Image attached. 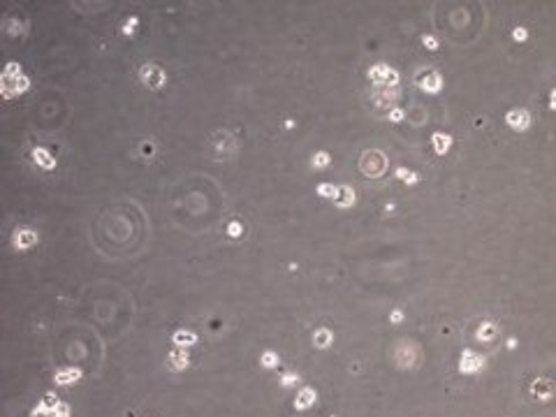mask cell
I'll list each match as a JSON object with an SVG mask.
<instances>
[{
  "label": "cell",
  "instance_id": "obj_1",
  "mask_svg": "<svg viewBox=\"0 0 556 417\" xmlns=\"http://www.w3.org/2000/svg\"><path fill=\"white\" fill-rule=\"evenodd\" d=\"M28 88V77H23V72L17 63H7V67L2 72V95L5 98H14L19 93H23Z\"/></svg>",
  "mask_w": 556,
  "mask_h": 417
},
{
  "label": "cell",
  "instance_id": "obj_2",
  "mask_svg": "<svg viewBox=\"0 0 556 417\" xmlns=\"http://www.w3.org/2000/svg\"><path fill=\"white\" fill-rule=\"evenodd\" d=\"M359 169H362L364 176H371V178L382 176L385 169H387V158H385V153L376 151V149L364 151L362 158H359Z\"/></svg>",
  "mask_w": 556,
  "mask_h": 417
},
{
  "label": "cell",
  "instance_id": "obj_3",
  "mask_svg": "<svg viewBox=\"0 0 556 417\" xmlns=\"http://www.w3.org/2000/svg\"><path fill=\"white\" fill-rule=\"evenodd\" d=\"M369 79L380 86V88H397L399 86V72L394 67H389L385 63H376L369 70Z\"/></svg>",
  "mask_w": 556,
  "mask_h": 417
},
{
  "label": "cell",
  "instance_id": "obj_4",
  "mask_svg": "<svg viewBox=\"0 0 556 417\" xmlns=\"http://www.w3.org/2000/svg\"><path fill=\"white\" fill-rule=\"evenodd\" d=\"M139 79L146 88L158 90L167 84V74H165V70H162L160 65H156V63H144V65L139 67Z\"/></svg>",
  "mask_w": 556,
  "mask_h": 417
},
{
  "label": "cell",
  "instance_id": "obj_5",
  "mask_svg": "<svg viewBox=\"0 0 556 417\" xmlns=\"http://www.w3.org/2000/svg\"><path fill=\"white\" fill-rule=\"evenodd\" d=\"M417 88H422L424 93H441L443 90V77L436 70H420L415 74Z\"/></svg>",
  "mask_w": 556,
  "mask_h": 417
},
{
  "label": "cell",
  "instance_id": "obj_6",
  "mask_svg": "<svg viewBox=\"0 0 556 417\" xmlns=\"http://www.w3.org/2000/svg\"><path fill=\"white\" fill-rule=\"evenodd\" d=\"M213 149H216V153L218 155H222V158H227V155H234L239 149V142L232 137L230 132H216L213 134Z\"/></svg>",
  "mask_w": 556,
  "mask_h": 417
},
{
  "label": "cell",
  "instance_id": "obj_7",
  "mask_svg": "<svg viewBox=\"0 0 556 417\" xmlns=\"http://www.w3.org/2000/svg\"><path fill=\"white\" fill-rule=\"evenodd\" d=\"M37 241H40V237H37V232L30 230V227H17L14 234H12V243H14V248H19V250L33 248Z\"/></svg>",
  "mask_w": 556,
  "mask_h": 417
},
{
  "label": "cell",
  "instance_id": "obj_8",
  "mask_svg": "<svg viewBox=\"0 0 556 417\" xmlns=\"http://www.w3.org/2000/svg\"><path fill=\"white\" fill-rule=\"evenodd\" d=\"M505 123H508V128H512V130L524 132V130H529L531 128V114L526 111V109H510V111L505 114Z\"/></svg>",
  "mask_w": 556,
  "mask_h": 417
},
{
  "label": "cell",
  "instance_id": "obj_9",
  "mask_svg": "<svg viewBox=\"0 0 556 417\" xmlns=\"http://www.w3.org/2000/svg\"><path fill=\"white\" fill-rule=\"evenodd\" d=\"M399 95H401V90L399 88H385V90H380V93H376L373 95V105L378 107V109H392V105H394V100H399Z\"/></svg>",
  "mask_w": 556,
  "mask_h": 417
},
{
  "label": "cell",
  "instance_id": "obj_10",
  "mask_svg": "<svg viewBox=\"0 0 556 417\" xmlns=\"http://www.w3.org/2000/svg\"><path fill=\"white\" fill-rule=\"evenodd\" d=\"M431 146L438 155H445L452 146V137L450 134H445V132H433L431 134Z\"/></svg>",
  "mask_w": 556,
  "mask_h": 417
},
{
  "label": "cell",
  "instance_id": "obj_11",
  "mask_svg": "<svg viewBox=\"0 0 556 417\" xmlns=\"http://www.w3.org/2000/svg\"><path fill=\"white\" fill-rule=\"evenodd\" d=\"M355 190L350 186H338V195H336L334 199V204L338 206V209H348V206H353L355 204Z\"/></svg>",
  "mask_w": 556,
  "mask_h": 417
},
{
  "label": "cell",
  "instance_id": "obj_12",
  "mask_svg": "<svg viewBox=\"0 0 556 417\" xmlns=\"http://www.w3.org/2000/svg\"><path fill=\"white\" fill-rule=\"evenodd\" d=\"M33 160H35L40 167H44V169H53V167H56V158H53L46 149H42V146L33 151Z\"/></svg>",
  "mask_w": 556,
  "mask_h": 417
},
{
  "label": "cell",
  "instance_id": "obj_13",
  "mask_svg": "<svg viewBox=\"0 0 556 417\" xmlns=\"http://www.w3.org/2000/svg\"><path fill=\"white\" fill-rule=\"evenodd\" d=\"M332 165V155L327 151H318V153H313V158H311V167H315V169H325Z\"/></svg>",
  "mask_w": 556,
  "mask_h": 417
},
{
  "label": "cell",
  "instance_id": "obj_14",
  "mask_svg": "<svg viewBox=\"0 0 556 417\" xmlns=\"http://www.w3.org/2000/svg\"><path fill=\"white\" fill-rule=\"evenodd\" d=\"M394 174H397L399 181H403V183H410V186L420 181V174H417V172H413V169H406V167H399Z\"/></svg>",
  "mask_w": 556,
  "mask_h": 417
},
{
  "label": "cell",
  "instance_id": "obj_15",
  "mask_svg": "<svg viewBox=\"0 0 556 417\" xmlns=\"http://www.w3.org/2000/svg\"><path fill=\"white\" fill-rule=\"evenodd\" d=\"M318 195L325 197V199H336V195H338V186H334V183H320Z\"/></svg>",
  "mask_w": 556,
  "mask_h": 417
},
{
  "label": "cell",
  "instance_id": "obj_16",
  "mask_svg": "<svg viewBox=\"0 0 556 417\" xmlns=\"http://www.w3.org/2000/svg\"><path fill=\"white\" fill-rule=\"evenodd\" d=\"M174 341H177L178 346H190V343H195V334L193 331H177Z\"/></svg>",
  "mask_w": 556,
  "mask_h": 417
},
{
  "label": "cell",
  "instance_id": "obj_17",
  "mask_svg": "<svg viewBox=\"0 0 556 417\" xmlns=\"http://www.w3.org/2000/svg\"><path fill=\"white\" fill-rule=\"evenodd\" d=\"M227 234H230L232 239H239V237L244 234V225H241L239 220H232L230 225H227Z\"/></svg>",
  "mask_w": 556,
  "mask_h": 417
},
{
  "label": "cell",
  "instance_id": "obj_18",
  "mask_svg": "<svg viewBox=\"0 0 556 417\" xmlns=\"http://www.w3.org/2000/svg\"><path fill=\"white\" fill-rule=\"evenodd\" d=\"M403 116H406V111H403L401 107H394V109H389V111H387V118L392 121V123H401V121H403Z\"/></svg>",
  "mask_w": 556,
  "mask_h": 417
},
{
  "label": "cell",
  "instance_id": "obj_19",
  "mask_svg": "<svg viewBox=\"0 0 556 417\" xmlns=\"http://www.w3.org/2000/svg\"><path fill=\"white\" fill-rule=\"evenodd\" d=\"M512 40H514V42H526V40H529V30H526L524 26H517L514 30H512Z\"/></svg>",
  "mask_w": 556,
  "mask_h": 417
},
{
  "label": "cell",
  "instance_id": "obj_20",
  "mask_svg": "<svg viewBox=\"0 0 556 417\" xmlns=\"http://www.w3.org/2000/svg\"><path fill=\"white\" fill-rule=\"evenodd\" d=\"M137 23H139V19H137V17H130V19H128V21L123 23V33H125V35H133L134 28H137Z\"/></svg>",
  "mask_w": 556,
  "mask_h": 417
},
{
  "label": "cell",
  "instance_id": "obj_21",
  "mask_svg": "<svg viewBox=\"0 0 556 417\" xmlns=\"http://www.w3.org/2000/svg\"><path fill=\"white\" fill-rule=\"evenodd\" d=\"M422 44L426 46L429 51H436V49H438V40H436L433 35H424L422 37Z\"/></svg>",
  "mask_w": 556,
  "mask_h": 417
},
{
  "label": "cell",
  "instance_id": "obj_22",
  "mask_svg": "<svg viewBox=\"0 0 556 417\" xmlns=\"http://www.w3.org/2000/svg\"><path fill=\"white\" fill-rule=\"evenodd\" d=\"M172 359H174V366H177V369H183V366L188 364V359H185L183 355H178V352H174V355H172Z\"/></svg>",
  "mask_w": 556,
  "mask_h": 417
},
{
  "label": "cell",
  "instance_id": "obj_23",
  "mask_svg": "<svg viewBox=\"0 0 556 417\" xmlns=\"http://www.w3.org/2000/svg\"><path fill=\"white\" fill-rule=\"evenodd\" d=\"M276 364V357L271 355V352H267L265 355V366H274Z\"/></svg>",
  "mask_w": 556,
  "mask_h": 417
},
{
  "label": "cell",
  "instance_id": "obj_24",
  "mask_svg": "<svg viewBox=\"0 0 556 417\" xmlns=\"http://www.w3.org/2000/svg\"><path fill=\"white\" fill-rule=\"evenodd\" d=\"M549 107H552V109H556V88L549 90Z\"/></svg>",
  "mask_w": 556,
  "mask_h": 417
},
{
  "label": "cell",
  "instance_id": "obj_25",
  "mask_svg": "<svg viewBox=\"0 0 556 417\" xmlns=\"http://www.w3.org/2000/svg\"><path fill=\"white\" fill-rule=\"evenodd\" d=\"M141 151L151 155V153H153V144H141Z\"/></svg>",
  "mask_w": 556,
  "mask_h": 417
}]
</instances>
